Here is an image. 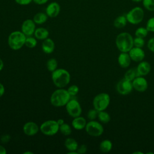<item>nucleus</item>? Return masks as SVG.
<instances>
[{
  "label": "nucleus",
  "instance_id": "obj_1",
  "mask_svg": "<svg viewBox=\"0 0 154 154\" xmlns=\"http://www.w3.org/2000/svg\"><path fill=\"white\" fill-rule=\"evenodd\" d=\"M51 78L54 84L58 88H64L70 81L69 72L64 69H57L53 71Z\"/></svg>",
  "mask_w": 154,
  "mask_h": 154
},
{
  "label": "nucleus",
  "instance_id": "obj_2",
  "mask_svg": "<svg viewBox=\"0 0 154 154\" xmlns=\"http://www.w3.org/2000/svg\"><path fill=\"white\" fill-rule=\"evenodd\" d=\"M70 97L71 96L67 90L64 88H58L51 94L50 102L54 106L61 107L66 106Z\"/></svg>",
  "mask_w": 154,
  "mask_h": 154
},
{
  "label": "nucleus",
  "instance_id": "obj_3",
  "mask_svg": "<svg viewBox=\"0 0 154 154\" xmlns=\"http://www.w3.org/2000/svg\"><path fill=\"white\" fill-rule=\"evenodd\" d=\"M116 45L122 52H129L134 47V38L127 32H123L117 35L116 38Z\"/></svg>",
  "mask_w": 154,
  "mask_h": 154
},
{
  "label": "nucleus",
  "instance_id": "obj_4",
  "mask_svg": "<svg viewBox=\"0 0 154 154\" xmlns=\"http://www.w3.org/2000/svg\"><path fill=\"white\" fill-rule=\"evenodd\" d=\"M26 36L20 31H15L10 34L8 37V44L9 47L14 51L21 49L23 45Z\"/></svg>",
  "mask_w": 154,
  "mask_h": 154
},
{
  "label": "nucleus",
  "instance_id": "obj_5",
  "mask_svg": "<svg viewBox=\"0 0 154 154\" xmlns=\"http://www.w3.org/2000/svg\"><path fill=\"white\" fill-rule=\"evenodd\" d=\"M110 103L109 95L106 93L97 94L93 99V105L97 111L105 110Z\"/></svg>",
  "mask_w": 154,
  "mask_h": 154
},
{
  "label": "nucleus",
  "instance_id": "obj_6",
  "mask_svg": "<svg viewBox=\"0 0 154 154\" xmlns=\"http://www.w3.org/2000/svg\"><path fill=\"white\" fill-rule=\"evenodd\" d=\"M126 17L128 22L132 25H137L143 20L144 12L141 7H135L128 12Z\"/></svg>",
  "mask_w": 154,
  "mask_h": 154
},
{
  "label": "nucleus",
  "instance_id": "obj_7",
  "mask_svg": "<svg viewBox=\"0 0 154 154\" xmlns=\"http://www.w3.org/2000/svg\"><path fill=\"white\" fill-rule=\"evenodd\" d=\"M59 125L54 120H49L44 122L40 126V130L45 135L52 136L59 131Z\"/></svg>",
  "mask_w": 154,
  "mask_h": 154
},
{
  "label": "nucleus",
  "instance_id": "obj_8",
  "mask_svg": "<svg viewBox=\"0 0 154 154\" xmlns=\"http://www.w3.org/2000/svg\"><path fill=\"white\" fill-rule=\"evenodd\" d=\"M85 129L87 133L92 137H99L103 132L102 125L95 120H90L87 123Z\"/></svg>",
  "mask_w": 154,
  "mask_h": 154
},
{
  "label": "nucleus",
  "instance_id": "obj_9",
  "mask_svg": "<svg viewBox=\"0 0 154 154\" xmlns=\"http://www.w3.org/2000/svg\"><path fill=\"white\" fill-rule=\"evenodd\" d=\"M66 109L68 114L73 118L81 116L82 112L81 105L75 99H70L66 105Z\"/></svg>",
  "mask_w": 154,
  "mask_h": 154
},
{
  "label": "nucleus",
  "instance_id": "obj_10",
  "mask_svg": "<svg viewBox=\"0 0 154 154\" xmlns=\"http://www.w3.org/2000/svg\"><path fill=\"white\" fill-rule=\"evenodd\" d=\"M116 89L117 92L120 94H128L132 91L133 89L132 81H129L124 78L118 82L116 86Z\"/></svg>",
  "mask_w": 154,
  "mask_h": 154
},
{
  "label": "nucleus",
  "instance_id": "obj_11",
  "mask_svg": "<svg viewBox=\"0 0 154 154\" xmlns=\"http://www.w3.org/2000/svg\"><path fill=\"white\" fill-rule=\"evenodd\" d=\"M35 29V23L30 19L25 20L21 26V31L26 37L31 36L34 34Z\"/></svg>",
  "mask_w": 154,
  "mask_h": 154
},
{
  "label": "nucleus",
  "instance_id": "obj_12",
  "mask_svg": "<svg viewBox=\"0 0 154 154\" xmlns=\"http://www.w3.org/2000/svg\"><path fill=\"white\" fill-rule=\"evenodd\" d=\"M132 83L133 88L139 92L145 91L148 87V83L147 80L144 78L141 77V76L136 77L132 81Z\"/></svg>",
  "mask_w": 154,
  "mask_h": 154
},
{
  "label": "nucleus",
  "instance_id": "obj_13",
  "mask_svg": "<svg viewBox=\"0 0 154 154\" xmlns=\"http://www.w3.org/2000/svg\"><path fill=\"white\" fill-rule=\"evenodd\" d=\"M46 13L49 17H56L58 16L61 11L60 5L57 2H51L46 7Z\"/></svg>",
  "mask_w": 154,
  "mask_h": 154
},
{
  "label": "nucleus",
  "instance_id": "obj_14",
  "mask_svg": "<svg viewBox=\"0 0 154 154\" xmlns=\"http://www.w3.org/2000/svg\"><path fill=\"white\" fill-rule=\"evenodd\" d=\"M129 54L131 60L135 62H140L143 61L145 57L144 51L141 48L135 46L129 51Z\"/></svg>",
  "mask_w": 154,
  "mask_h": 154
},
{
  "label": "nucleus",
  "instance_id": "obj_15",
  "mask_svg": "<svg viewBox=\"0 0 154 154\" xmlns=\"http://www.w3.org/2000/svg\"><path fill=\"white\" fill-rule=\"evenodd\" d=\"M40 128L37 123L33 122H28L25 123L23 126V131L24 134L28 136H33L35 135L39 131Z\"/></svg>",
  "mask_w": 154,
  "mask_h": 154
},
{
  "label": "nucleus",
  "instance_id": "obj_16",
  "mask_svg": "<svg viewBox=\"0 0 154 154\" xmlns=\"http://www.w3.org/2000/svg\"><path fill=\"white\" fill-rule=\"evenodd\" d=\"M131 62V58L128 52H122L118 57V63L122 68L128 67Z\"/></svg>",
  "mask_w": 154,
  "mask_h": 154
},
{
  "label": "nucleus",
  "instance_id": "obj_17",
  "mask_svg": "<svg viewBox=\"0 0 154 154\" xmlns=\"http://www.w3.org/2000/svg\"><path fill=\"white\" fill-rule=\"evenodd\" d=\"M42 51L47 54L52 53L55 49V43L50 38H47L43 40L42 44Z\"/></svg>",
  "mask_w": 154,
  "mask_h": 154
},
{
  "label": "nucleus",
  "instance_id": "obj_18",
  "mask_svg": "<svg viewBox=\"0 0 154 154\" xmlns=\"http://www.w3.org/2000/svg\"><path fill=\"white\" fill-rule=\"evenodd\" d=\"M137 72L140 76H145L149 73L151 70L150 64L146 61H141L137 67Z\"/></svg>",
  "mask_w": 154,
  "mask_h": 154
},
{
  "label": "nucleus",
  "instance_id": "obj_19",
  "mask_svg": "<svg viewBox=\"0 0 154 154\" xmlns=\"http://www.w3.org/2000/svg\"><path fill=\"white\" fill-rule=\"evenodd\" d=\"M87 124L86 120L84 117L81 116H78L73 118L72 122V125L73 128L76 130H81L85 128Z\"/></svg>",
  "mask_w": 154,
  "mask_h": 154
},
{
  "label": "nucleus",
  "instance_id": "obj_20",
  "mask_svg": "<svg viewBox=\"0 0 154 154\" xmlns=\"http://www.w3.org/2000/svg\"><path fill=\"white\" fill-rule=\"evenodd\" d=\"M34 35V37L37 40H44L46 38H48L49 31L45 28L39 27V28H37L35 29Z\"/></svg>",
  "mask_w": 154,
  "mask_h": 154
},
{
  "label": "nucleus",
  "instance_id": "obj_21",
  "mask_svg": "<svg viewBox=\"0 0 154 154\" xmlns=\"http://www.w3.org/2000/svg\"><path fill=\"white\" fill-rule=\"evenodd\" d=\"M64 146L69 151H76L79 146L76 140L73 138H67L64 141Z\"/></svg>",
  "mask_w": 154,
  "mask_h": 154
},
{
  "label": "nucleus",
  "instance_id": "obj_22",
  "mask_svg": "<svg viewBox=\"0 0 154 154\" xmlns=\"http://www.w3.org/2000/svg\"><path fill=\"white\" fill-rule=\"evenodd\" d=\"M48 16L46 13L38 12L36 13L33 17V20L37 25H42L45 23L48 20Z\"/></svg>",
  "mask_w": 154,
  "mask_h": 154
},
{
  "label": "nucleus",
  "instance_id": "obj_23",
  "mask_svg": "<svg viewBox=\"0 0 154 154\" xmlns=\"http://www.w3.org/2000/svg\"><path fill=\"white\" fill-rule=\"evenodd\" d=\"M127 22H128V20L126 16L120 15L117 16L113 22V25H114V26L116 27V28L120 29L125 27L126 25Z\"/></svg>",
  "mask_w": 154,
  "mask_h": 154
},
{
  "label": "nucleus",
  "instance_id": "obj_24",
  "mask_svg": "<svg viewBox=\"0 0 154 154\" xmlns=\"http://www.w3.org/2000/svg\"><path fill=\"white\" fill-rule=\"evenodd\" d=\"M112 147V142L109 140H104L100 143L99 149L103 153L109 152Z\"/></svg>",
  "mask_w": 154,
  "mask_h": 154
},
{
  "label": "nucleus",
  "instance_id": "obj_25",
  "mask_svg": "<svg viewBox=\"0 0 154 154\" xmlns=\"http://www.w3.org/2000/svg\"><path fill=\"white\" fill-rule=\"evenodd\" d=\"M137 76H140V75L137 72V68H132L126 71L124 78L129 81H132Z\"/></svg>",
  "mask_w": 154,
  "mask_h": 154
},
{
  "label": "nucleus",
  "instance_id": "obj_26",
  "mask_svg": "<svg viewBox=\"0 0 154 154\" xmlns=\"http://www.w3.org/2000/svg\"><path fill=\"white\" fill-rule=\"evenodd\" d=\"M97 117L99 121L103 123H107L111 120L109 114L104 111H98Z\"/></svg>",
  "mask_w": 154,
  "mask_h": 154
},
{
  "label": "nucleus",
  "instance_id": "obj_27",
  "mask_svg": "<svg viewBox=\"0 0 154 154\" xmlns=\"http://www.w3.org/2000/svg\"><path fill=\"white\" fill-rule=\"evenodd\" d=\"M58 67V62L55 58H50L48 60L46 63V67L47 69L51 72H52L55 70L57 69Z\"/></svg>",
  "mask_w": 154,
  "mask_h": 154
},
{
  "label": "nucleus",
  "instance_id": "obj_28",
  "mask_svg": "<svg viewBox=\"0 0 154 154\" xmlns=\"http://www.w3.org/2000/svg\"><path fill=\"white\" fill-rule=\"evenodd\" d=\"M59 131L61 132V133L65 135L68 136L72 133V129L70 125L67 123H63V125H60L59 126Z\"/></svg>",
  "mask_w": 154,
  "mask_h": 154
},
{
  "label": "nucleus",
  "instance_id": "obj_29",
  "mask_svg": "<svg viewBox=\"0 0 154 154\" xmlns=\"http://www.w3.org/2000/svg\"><path fill=\"white\" fill-rule=\"evenodd\" d=\"M37 43V38L34 37H31V36H28L26 37L25 42V45L28 48H34V47L36 46Z\"/></svg>",
  "mask_w": 154,
  "mask_h": 154
},
{
  "label": "nucleus",
  "instance_id": "obj_30",
  "mask_svg": "<svg viewBox=\"0 0 154 154\" xmlns=\"http://www.w3.org/2000/svg\"><path fill=\"white\" fill-rule=\"evenodd\" d=\"M148 32L149 31L146 28L139 27L135 31V35L136 37L144 38V37H146L147 35Z\"/></svg>",
  "mask_w": 154,
  "mask_h": 154
},
{
  "label": "nucleus",
  "instance_id": "obj_31",
  "mask_svg": "<svg viewBox=\"0 0 154 154\" xmlns=\"http://www.w3.org/2000/svg\"><path fill=\"white\" fill-rule=\"evenodd\" d=\"M143 7L148 11H154V0H143Z\"/></svg>",
  "mask_w": 154,
  "mask_h": 154
},
{
  "label": "nucleus",
  "instance_id": "obj_32",
  "mask_svg": "<svg viewBox=\"0 0 154 154\" xmlns=\"http://www.w3.org/2000/svg\"><path fill=\"white\" fill-rule=\"evenodd\" d=\"M70 96H76L79 92V87L76 85H72L67 89Z\"/></svg>",
  "mask_w": 154,
  "mask_h": 154
},
{
  "label": "nucleus",
  "instance_id": "obj_33",
  "mask_svg": "<svg viewBox=\"0 0 154 154\" xmlns=\"http://www.w3.org/2000/svg\"><path fill=\"white\" fill-rule=\"evenodd\" d=\"M144 40L143 38L136 37L134 38V46L137 48H143L144 45Z\"/></svg>",
  "mask_w": 154,
  "mask_h": 154
},
{
  "label": "nucleus",
  "instance_id": "obj_34",
  "mask_svg": "<svg viewBox=\"0 0 154 154\" xmlns=\"http://www.w3.org/2000/svg\"><path fill=\"white\" fill-rule=\"evenodd\" d=\"M98 111L96 109H91L87 112V118L90 120H94L97 117Z\"/></svg>",
  "mask_w": 154,
  "mask_h": 154
},
{
  "label": "nucleus",
  "instance_id": "obj_35",
  "mask_svg": "<svg viewBox=\"0 0 154 154\" xmlns=\"http://www.w3.org/2000/svg\"><path fill=\"white\" fill-rule=\"evenodd\" d=\"M148 31L154 32V17L150 18L146 23V27Z\"/></svg>",
  "mask_w": 154,
  "mask_h": 154
},
{
  "label": "nucleus",
  "instance_id": "obj_36",
  "mask_svg": "<svg viewBox=\"0 0 154 154\" xmlns=\"http://www.w3.org/2000/svg\"><path fill=\"white\" fill-rule=\"evenodd\" d=\"M87 150V147L85 144H82L79 146H78L76 151L78 152V154H83L86 153Z\"/></svg>",
  "mask_w": 154,
  "mask_h": 154
},
{
  "label": "nucleus",
  "instance_id": "obj_37",
  "mask_svg": "<svg viewBox=\"0 0 154 154\" xmlns=\"http://www.w3.org/2000/svg\"><path fill=\"white\" fill-rule=\"evenodd\" d=\"M147 46L148 49H149L150 51L154 52V37L151 38L148 41Z\"/></svg>",
  "mask_w": 154,
  "mask_h": 154
},
{
  "label": "nucleus",
  "instance_id": "obj_38",
  "mask_svg": "<svg viewBox=\"0 0 154 154\" xmlns=\"http://www.w3.org/2000/svg\"><path fill=\"white\" fill-rule=\"evenodd\" d=\"M15 2L20 5H27L31 4L32 0H14Z\"/></svg>",
  "mask_w": 154,
  "mask_h": 154
},
{
  "label": "nucleus",
  "instance_id": "obj_39",
  "mask_svg": "<svg viewBox=\"0 0 154 154\" xmlns=\"http://www.w3.org/2000/svg\"><path fill=\"white\" fill-rule=\"evenodd\" d=\"M10 136L9 135H7V134L2 135L1 138V141L3 143H5L8 142L10 141Z\"/></svg>",
  "mask_w": 154,
  "mask_h": 154
},
{
  "label": "nucleus",
  "instance_id": "obj_40",
  "mask_svg": "<svg viewBox=\"0 0 154 154\" xmlns=\"http://www.w3.org/2000/svg\"><path fill=\"white\" fill-rule=\"evenodd\" d=\"M49 0H32V1L37 5H44L48 2Z\"/></svg>",
  "mask_w": 154,
  "mask_h": 154
},
{
  "label": "nucleus",
  "instance_id": "obj_41",
  "mask_svg": "<svg viewBox=\"0 0 154 154\" xmlns=\"http://www.w3.org/2000/svg\"><path fill=\"white\" fill-rule=\"evenodd\" d=\"M5 93V88L2 84L0 82V97H2Z\"/></svg>",
  "mask_w": 154,
  "mask_h": 154
},
{
  "label": "nucleus",
  "instance_id": "obj_42",
  "mask_svg": "<svg viewBox=\"0 0 154 154\" xmlns=\"http://www.w3.org/2000/svg\"><path fill=\"white\" fill-rule=\"evenodd\" d=\"M6 153L7 150L3 146L0 145V154H6Z\"/></svg>",
  "mask_w": 154,
  "mask_h": 154
},
{
  "label": "nucleus",
  "instance_id": "obj_43",
  "mask_svg": "<svg viewBox=\"0 0 154 154\" xmlns=\"http://www.w3.org/2000/svg\"><path fill=\"white\" fill-rule=\"evenodd\" d=\"M57 122L58 124L59 125V126H60V125H63V123H64V120L62 119H59L58 120H57Z\"/></svg>",
  "mask_w": 154,
  "mask_h": 154
},
{
  "label": "nucleus",
  "instance_id": "obj_44",
  "mask_svg": "<svg viewBox=\"0 0 154 154\" xmlns=\"http://www.w3.org/2000/svg\"><path fill=\"white\" fill-rule=\"evenodd\" d=\"M3 67H4V62H3L2 60L0 58V71L1 70H2Z\"/></svg>",
  "mask_w": 154,
  "mask_h": 154
},
{
  "label": "nucleus",
  "instance_id": "obj_45",
  "mask_svg": "<svg viewBox=\"0 0 154 154\" xmlns=\"http://www.w3.org/2000/svg\"><path fill=\"white\" fill-rule=\"evenodd\" d=\"M23 154H33V152H25L23 153Z\"/></svg>",
  "mask_w": 154,
  "mask_h": 154
},
{
  "label": "nucleus",
  "instance_id": "obj_46",
  "mask_svg": "<svg viewBox=\"0 0 154 154\" xmlns=\"http://www.w3.org/2000/svg\"><path fill=\"white\" fill-rule=\"evenodd\" d=\"M131 1H133V2H140L142 1L143 0H131Z\"/></svg>",
  "mask_w": 154,
  "mask_h": 154
},
{
  "label": "nucleus",
  "instance_id": "obj_47",
  "mask_svg": "<svg viewBox=\"0 0 154 154\" xmlns=\"http://www.w3.org/2000/svg\"><path fill=\"white\" fill-rule=\"evenodd\" d=\"M133 153H134V154H136V153H141V154H143V153H142V152H134Z\"/></svg>",
  "mask_w": 154,
  "mask_h": 154
}]
</instances>
